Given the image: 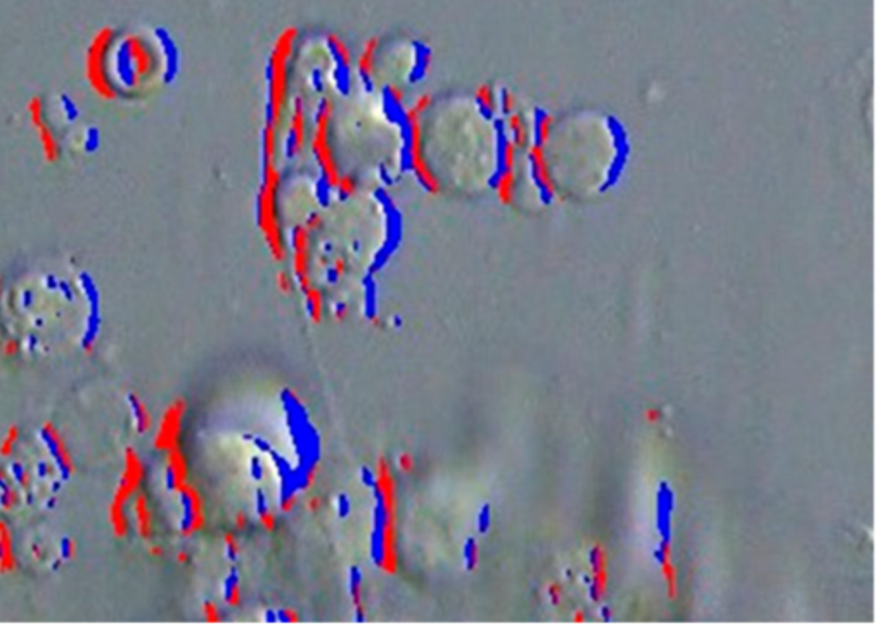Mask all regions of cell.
<instances>
[{"label":"cell","mask_w":886,"mask_h":640,"mask_svg":"<svg viewBox=\"0 0 886 640\" xmlns=\"http://www.w3.org/2000/svg\"><path fill=\"white\" fill-rule=\"evenodd\" d=\"M374 488L379 499V509H381L383 518L396 519V509H398V500H396V483L391 475V468L386 462V459H379L376 464L374 471Z\"/></svg>","instance_id":"obj_8"},{"label":"cell","mask_w":886,"mask_h":640,"mask_svg":"<svg viewBox=\"0 0 886 640\" xmlns=\"http://www.w3.org/2000/svg\"><path fill=\"white\" fill-rule=\"evenodd\" d=\"M551 599H552V602H554V604L558 602V599H559V586L558 585L551 586Z\"/></svg>","instance_id":"obj_36"},{"label":"cell","mask_w":886,"mask_h":640,"mask_svg":"<svg viewBox=\"0 0 886 640\" xmlns=\"http://www.w3.org/2000/svg\"><path fill=\"white\" fill-rule=\"evenodd\" d=\"M76 552H78L76 542L75 540H68V542H66V556H68V558H75Z\"/></svg>","instance_id":"obj_28"},{"label":"cell","mask_w":886,"mask_h":640,"mask_svg":"<svg viewBox=\"0 0 886 640\" xmlns=\"http://www.w3.org/2000/svg\"><path fill=\"white\" fill-rule=\"evenodd\" d=\"M18 502H19V493H18V490H16L14 486H9V485H8V488H5V492L2 493V499H0V505H2V509H4V512L12 511V509H14L16 505H18Z\"/></svg>","instance_id":"obj_18"},{"label":"cell","mask_w":886,"mask_h":640,"mask_svg":"<svg viewBox=\"0 0 886 640\" xmlns=\"http://www.w3.org/2000/svg\"><path fill=\"white\" fill-rule=\"evenodd\" d=\"M166 472H168L170 488L179 495L182 492V488L189 483L188 459H185L184 452H182V448L179 445L166 452Z\"/></svg>","instance_id":"obj_11"},{"label":"cell","mask_w":886,"mask_h":640,"mask_svg":"<svg viewBox=\"0 0 886 640\" xmlns=\"http://www.w3.org/2000/svg\"><path fill=\"white\" fill-rule=\"evenodd\" d=\"M225 547H227V554L231 556L232 559L238 558L239 543H238V540H236V536L232 535V533H227V535H225Z\"/></svg>","instance_id":"obj_25"},{"label":"cell","mask_w":886,"mask_h":640,"mask_svg":"<svg viewBox=\"0 0 886 640\" xmlns=\"http://www.w3.org/2000/svg\"><path fill=\"white\" fill-rule=\"evenodd\" d=\"M146 479V466L142 462L141 455L137 450L132 446L125 448L123 452V469L120 475L118 485H116L115 493H113V502L126 505L130 500L134 499L135 493L141 492V486Z\"/></svg>","instance_id":"obj_5"},{"label":"cell","mask_w":886,"mask_h":640,"mask_svg":"<svg viewBox=\"0 0 886 640\" xmlns=\"http://www.w3.org/2000/svg\"><path fill=\"white\" fill-rule=\"evenodd\" d=\"M0 295H2V277H0ZM0 339H2V329H0Z\"/></svg>","instance_id":"obj_38"},{"label":"cell","mask_w":886,"mask_h":640,"mask_svg":"<svg viewBox=\"0 0 886 640\" xmlns=\"http://www.w3.org/2000/svg\"><path fill=\"white\" fill-rule=\"evenodd\" d=\"M464 562L468 566V569H473L476 562H478V545H476L473 538H469L464 547Z\"/></svg>","instance_id":"obj_19"},{"label":"cell","mask_w":886,"mask_h":640,"mask_svg":"<svg viewBox=\"0 0 886 640\" xmlns=\"http://www.w3.org/2000/svg\"><path fill=\"white\" fill-rule=\"evenodd\" d=\"M19 442V428L16 424L9 426L4 438L0 439V457H11L16 445Z\"/></svg>","instance_id":"obj_16"},{"label":"cell","mask_w":886,"mask_h":640,"mask_svg":"<svg viewBox=\"0 0 886 640\" xmlns=\"http://www.w3.org/2000/svg\"><path fill=\"white\" fill-rule=\"evenodd\" d=\"M203 615H205V619L208 623H218L220 619H222L218 608H216L213 602H205V606H203Z\"/></svg>","instance_id":"obj_23"},{"label":"cell","mask_w":886,"mask_h":640,"mask_svg":"<svg viewBox=\"0 0 886 640\" xmlns=\"http://www.w3.org/2000/svg\"><path fill=\"white\" fill-rule=\"evenodd\" d=\"M479 525H481V529L485 532L486 526H488V512H486V509L481 512V518H479Z\"/></svg>","instance_id":"obj_33"},{"label":"cell","mask_w":886,"mask_h":640,"mask_svg":"<svg viewBox=\"0 0 886 640\" xmlns=\"http://www.w3.org/2000/svg\"><path fill=\"white\" fill-rule=\"evenodd\" d=\"M42 433L43 436L47 438L49 445H51L52 452H54L56 459L61 464V468L65 471H68L69 475H75L76 471V464H75V457H73L71 450H69L68 443H66V438L63 436V433L59 431L58 426L51 421H45L42 424Z\"/></svg>","instance_id":"obj_10"},{"label":"cell","mask_w":886,"mask_h":640,"mask_svg":"<svg viewBox=\"0 0 886 640\" xmlns=\"http://www.w3.org/2000/svg\"><path fill=\"white\" fill-rule=\"evenodd\" d=\"M177 561H179V562H181V564H185V562H188V561H189V556H188V552H184V551H182V552H179V554H177Z\"/></svg>","instance_id":"obj_35"},{"label":"cell","mask_w":886,"mask_h":640,"mask_svg":"<svg viewBox=\"0 0 886 640\" xmlns=\"http://www.w3.org/2000/svg\"><path fill=\"white\" fill-rule=\"evenodd\" d=\"M149 554L155 556V558H159L163 554V549L159 545H151L149 547Z\"/></svg>","instance_id":"obj_34"},{"label":"cell","mask_w":886,"mask_h":640,"mask_svg":"<svg viewBox=\"0 0 886 640\" xmlns=\"http://www.w3.org/2000/svg\"><path fill=\"white\" fill-rule=\"evenodd\" d=\"M295 504H296V499H295V496H293V495H291V496H286V499L282 500L281 509H282V511H284V512H289V511H291L293 507H295Z\"/></svg>","instance_id":"obj_29"},{"label":"cell","mask_w":886,"mask_h":640,"mask_svg":"<svg viewBox=\"0 0 886 640\" xmlns=\"http://www.w3.org/2000/svg\"><path fill=\"white\" fill-rule=\"evenodd\" d=\"M179 495H181L182 500H184V507H185V519H184V525H182V535L192 536L194 533L201 532L203 526H205L206 523L205 505H203L201 493L198 492V488H196L194 485L188 483Z\"/></svg>","instance_id":"obj_9"},{"label":"cell","mask_w":886,"mask_h":640,"mask_svg":"<svg viewBox=\"0 0 886 640\" xmlns=\"http://www.w3.org/2000/svg\"><path fill=\"white\" fill-rule=\"evenodd\" d=\"M188 410V403L184 398H177L168 405V409L163 412L159 419L158 429L155 435V448L159 452H168L170 448L179 445V439L182 435V424H184V415Z\"/></svg>","instance_id":"obj_6"},{"label":"cell","mask_w":886,"mask_h":640,"mask_svg":"<svg viewBox=\"0 0 886 640\" xmlns=\"http://www.w3.org/2000/svg\"><path fill=\"white\" fill-rule=\"evenodd\" d=\"M9 483H11V476L5 471V468L0 466V485H9Z\"/></svg>","instance_id":"obj_32"},{"label":"cell","mask_w":886,"mask_h":640,"mask_svg":"<svg viewBox=\"0 0 886 640\" xmlns=\"http://www.w3.org/2000/svg\"><path fill=\"white\" fill-rule=\"evenodd\" d=\"M225 602L232 608L239 606L241 602V586H239V582L236 576L227 580V585H225Z\"/></svg>","instance_id":"obj_17"},{"label":"cell","mask_w":886,"mask_h":640,"mask_svg":"<svg viewBox=\"0 0 886 640\" xmlns=\"http://www.w3.org/2000/svg\"><path fill=\"white\" fill-rule=\"evenodd\" d=\"M378 564L386 575H395L398 569V533L396 519L383 518L379 525L378 538Z\"/></svg>","instance_id":"obj_7"},{"label":"cell","mask_w":886,"mask_h":640,"mask_svg":"<svg viewBox=\"0 0 886 640\" xmlns=\"http://www.w3.org/2000/svg\"><path fill=\"white\" fill-rule=\"evenodd\" d=\"M19 350H21V346H19V341H16V339H5V341H2V345H0V352H2V355H4L5 358H14V356H18Z\"/></svg>","instance_id":"obj_21"},{"label":"cell","mask_w":886,"mask_h":640,"mask_svg":"<svg viewBox=\"0 0 886 640\" xmlns=\"http://www.w3.org/2000/svg\"><path fill=\"white\" fill-rule=\"evenodd\" d=\"M315 479H317V468H312L305 472V478H303V486L305 488H310V486H314Z\"/></svg>","instance_id":"obj_26"},{"label":"cell","mask_w":886,"mask_h":640,"mask_svg":"<svg viewBox=\"0 0 886 640\" xmlns=\"http://www.w3.org/2000/svg\"><path fill=\"white\" fill-rule=\"evenodd\" d=\"M492 130L468 102L426 104L411 122L412 161L438 191L476 192L492 173Z\"/></svg>","instance_id":"obj_1"},{"label":"cell","mask_w":886,"mask_h":640,"mask_svg":"<svg viewBox=\"0 0 886 640\" xmlns=\"http://www.w3.org/2000/svg\"><path fill=\"white\" fill-rule=\"evenodd\" d=\"M173 47L159 30L102 26L85 51V78L102 101L137 98L172 69Z\"/></svg>","instance_id":"obj_2"},{"label":"cell","mask_w":886,"mask_h":640,"mask_svg":"<svg viewBox=\"0 0 886 640\" xmlns=\"http://www.w3.org/2000/svg\"><path fill=\"white\" fill-rule=\"evenodd\" d=\"M279 618L284 619V621H289V623L299 621V616L296 615V613L293 611V609H284V611H282L281 615H279Z\"/></svg>","instance_id":"obj_27"},{"label":"cell","mask_w":886,"mask_h":640,"mask_svg":"<svg viewBox=\"0 0 886 640\" xmlns=\"http://www.w3.org/2000/svg\"><path fill=\"white\" fill-rule=\"evenodd\" d=\"M26 116L35 130L36 142H38L40 152H42L43 161L47 165H58L63 159V144L56 132L54 125L51 123L47 115V106L40 95H32L25 104Z\"/></svg>","instance_id":"obj_4"},{"label":"cell","mask_w":886,"mask_h":640,"mask_svg":"<svg viewBox=\"0 0 886 640\" xmlns=\"http://www.w3.org/2000/svg\"><path fill=\"white\" fill-rule=\"evenodd\" d=\"M126 505L118 504V502H109L108 505V523L111 526V532L116 538H125L130 533V519L125 512Z\"/></svg>","instance_id":"obj_14"},{"label":"cell","mask_w":886,"mask_h":640,"mask_svg":"<svg viewBox=\"0 0 886 640\" xmlns=\"http://www.w3.org/2000/svg\"><path fill=\"white\" fill-rule=\"evenodd\" d=\"M352 601L353 606L357 608L359 613V619H362V613H364V604H362V590H361V582L357 578L352 580Z\"/></svg>","instance_id":"obj_20"},{"label":"cell","mask_w":886,"mask_h":640,"mask_svg":"<svg viewBox=\"0 0 886 640\" xmlns=\"http://www.w3.org/2000/svg\"><path fill=\"white\" fill-rule=\"evenodd\" d=\"M656 419H658V412L656 410L649 412V421H656Z\"/></svg>","instance_id":"obj_37"},{"label":"cell","mask_w":886,"mask_h":640,"mask_svg":"<svg viewBox=\"0 0 886 640\" xmlns=\"http://www.w3.org/2000/svg\"><path fill=\"white\" fill-rule=\"evenodd\" d=\"M422 59L421 45L409 36H379L369 42L364 52L365 73H414Z\"/></svg>","instance_id":"obj_3"},{"label":"cell","mask_w":886,"mask_h":640,"mask_svg":"<svg viewBox=\"0 0 886 640\" xmlns=\"http://www.w3.org/2000/svg\"><path fill=\"white\" fill-rule=\"evenodd\" d=\"M132 514H134L135 532L142 540H151L155 533V518L152 509L149 505V499L146 493H135L132 499Z\"/></svg>","instance_id":"obj_12"},{"label":"cell","mask_w":886,"mask_h":640,"mask_svg":"<svg viewBox=\"0 0 886 640\" xmlns=\"http://www.w3.org/2000/svg\"><path fill=\"white\" fill-rule=\"evenodd\" d=\"M18 569L12 532L5 521H0V575H11Z\"/></svg>","instance_id":"obj_13"},{"label":"cell","mask_w":886,"mask_h":640,"mask_svg":"<svg viewBox=\"0 0 886 640\" xmlns=\"http://www.w3.org/2000/svg\"><path fill=\"white\" fill-rule=\"evenodd\" d=\"M236 528H238L239 532H241V529L248 528V518H246V516L242 514V512H239V514L236 516Z\"/></svg>","instance_id":"obj_30"},{"label":"cell","mask_w":886,"mask_h":640,"mask_svg":"<svg viewBox=\"0 0 886 640\" xmlns=\"http://www.w3.org/2000/svg\"><path fill=\"white\" fill-rule=\"evenodd\" d=\"M306 507L312 512H317L319 507H321V499L319 496H310L308 502H306Z\"/></svg>","instance_id":"obj_31"},{"label":"cell","mask_w":886,"mask_h":640,"mask_svg":"<svg viewBox=\"0 0 886 640\" xmlns=\"http://www.w3.org/2000/svg\"><path fill=\"white\" fill-rule=\"evenodd\" d=\"M414 466H416L414 457H412L411 453H402V455L398 457V469H400V471L412 472L414 471Z\"/></svg>","instance_id":"obj_24"},{"label":"cell","mask_w":886,"mask_h":640,"mask_svg":"<svg viewBox=\"0 0 886 640\" xmlns=\"http://www.w3.org/2000/svg\"><path fill=\"white\" fill-rule=\"evenodd\" d=\"M130 402L134 407V428L137 433H148L152 428V415L149 407L146 405L144 400L139 395L130 396Z\"/></svg>","instance_id":"obj_15"},{"label":"cell","mask_w":886,"mask_h":640,"mask_svg":"<svg viewBox=\"0 0 886 640\" xmlns=\"http://www.w3.org/2000/svg\"><path fill=\"white\" fill-rule=\"evenodd\" d=\"M260 523H262V526L267 529V532H274L277 518H275V514L271 511V509H262V511H260Z\"/></svg>","instance_id":"obj_22"}]
</instances>
